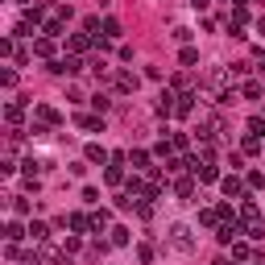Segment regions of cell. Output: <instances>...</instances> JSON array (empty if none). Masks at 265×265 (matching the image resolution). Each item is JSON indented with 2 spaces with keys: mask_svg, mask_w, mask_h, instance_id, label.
<instances>
[{
  "mask_svg": "<svg viewBox=\"0 0 265 265\" xmlns=\"http://www.w3.org/2000/svg\"><path fill=\"white\" fill-rule=\"evenodd\" d=\"M232 257H236V261H249V257H253V249H249L245 241H232Z\"/></svg>",
  "mask_w": 265,
  "mask_h": 265,
  "instance_id": "11",
  "label": "cell"
},
{
  "mask_svg": "<svg viewBox=\"0 0 265 265\" xmlns=\"http://www.w3.org/2000/svg\"><path fill=\"white\" fill-rule=\"evenodd\" d=\"M166 241H170V249H178V253H191L195 249V232H191V224H170L166 228Z\"/></svg>",
  "mask_w": 265,
  "mask_h": 265,
  "instance_id": "1",
  "label": "cell"
},
{
  "mask_svg": "<svg viewBox=\"0 0 265 265\" xmlns=\"http://www.w3.org/2000/svg\"><path fill=\"white\" fill-rule=\"evenodd\" d=\"M33 54L50 58V54H54V38H38V42H33Z\"/></svg>",
  "mask_w": 265,
  "mask_h": 265,
  "instance_id": "7",
  "label": "cell"
},
{
  "mask_svg": "<svg viewBox=\"0 0 265 265\" xmlns=\"http://www.w3.org/2000/svg\"><path fill=\"white\" fill-rule=\"evenodd\" d=\"M66 46H71V54L79 58V54H87V46H91V38H87V33H71V42H66Z\"/></svg>",
  "mask_w": 265,
  "mask_h": 265,
  "instance_id": "4",
  "label": "cell"
},
{
  "mask_svg": "<svg viewBox=\"0 0 265 265\" xmlns=\"http://www.w3.org/2000/svg\"><path fill=\"white\" fill-rule=\"evenodd\" d=\"M195 99H199V95H191V91L178 95V108H174V112H178V116H191V112H195Z\"/></svg>",
  "mask_w": 265,
  "mask_h": 265,
  "instance_id": "6",
  "label": "cell"
},
{
  "mask_svg": "<svg viewBox=\"0 0 265 265\" xmlns=\"http://www.w3.org/2000/svg\"><path fill=\"white\" fill-rule=\"evenodd\" d=\"M5 236H9L13 245H17L21 236H29V228H21V224H9V228H5Z\"/></svg>",
  "mask_w": 265,
  "mask_h": 265,
  "instance_id": "16",
  "label": "cell"
},
{
  "mask_svg": "<svg viewBox=\"0 0 265 265\" xmlns=\"http://www.w3.org/2000/svg\"><path fill=\"white\" fill-rule=\"evenodd\" d=\"M50 71H54V75H79L83 62H79L75 54H66V58H54V62H50Z\"/></svg>",
  "mask_w": 265,
  "mask_h": 265,
  "instance_id": "2",
  "label": "cell"
},
{
  "mask_svg": "<svg viewBox=\"0 0 265 265\" xmlns=\"http://www.w3.org/2000/svg\"><path fill=\"white\" fill-rule=\"evenodd\" d=\"M21 116H25L21 104H9V108H5V120H9V124H21Z\"/></svg>",
  "mask_w": 265,
  "mask_h": 265,
  "instance_id": "15",
  "label": "cell"
},
{
  "mask_svg": "<svg viewBox=\"0 0 265 265\" xmlns=\"http://www.w3.org/2000/svg\"><path fill=\"white\" fill-rule=\"evenodd\" d=\"M207 5H211V0H191V9H195V13H203Z\"/></svg>",
  "mask_w": 265,
  "mask_h": 265,
  "instance_id": "29",
  "label": "cell"
},
{
  "mask_svg": "<svg viewBox=\"0 0 265 265\" xmlns=\"http://www.w3.org/2000/svg\"><path fill=\"white\" fill-rule=\"evenodd\" d=\"M257 29H261V33H265V17H261V25H257Z\"/></svg>",
  "mask_w": 265,
  "mask_h": 265,
  "instance_id": "30",
  "label": "cell"
},
{
  "mask_svg": "<svg viewBox=\"0 0 265 265\" xmlns=\"http://www.w3.org/2000/svg\"><path fill=\"white\" fill-rule=\"evenodd\" d=\"M91 71H95V75H99V79H108V75H112V66H108V62H104V58H95V62H91Z\"/></svg>",
  "mask_w": 265,
  "mask_h": 265,
  "instance_id": "19",
  "label": "cell"
},
{
  "mask_svg": "<svg viewBox=\"0 0 265 265\" xmlns=\"http://www.w3.org/2000/svg\"><path fill=\"white\" fill-rule=\"evenodd\" d=\"M128 162H132V170H149V174H153V166H149V153H145V149H132Z\"/></svg>",
  "mask_w": 265,
  "mask_h": 265,
  "instance_id": "5",
  "label": "cell"
},
{
  "mask_svg": "<svg viewBox=\"0 0 265 265\" xmlns=\"http://www.w3.org/2000/svg\"><path fill=\"white\" fill-rule=\"evenodd\" d=\"M220 187H224V195H241V191H245V187H241V178H236V174H228V178H224V182H220Z\"/></svg>",
  "mask_w": 265,
  "mask_h": 265,
  "instance_id": "10",
  "label": "cell"
},
{
  "mask_svg": "<svg viewBox=\"0 0 265 265\" xmlns=\"http://www.w3.org/2000/svg\"><path fill=\"white\" fill-rule=\"evenodd\" d=\"M29 236H33V241H46V236H50V228H46L42 220H33V224H29Z\"/></svg>",
  "mask_w": 265,
  "mask_h": 265,
  "instance_id": "13",
  "label": "cell"
},
{
  "mask_svg": "<svg viewBox=\"0 0 265 265\" xmlns=\"http://www.w3.org/2000/svg\"><path fill=\"white\" fill-rule=\"evenodd\" d=\"M104 38H120V21H116V17L104 21Z\"/></svg>",
  "mask_w": 265,
  "mask_h": 265,
  "instance_id": "18",
  "label": "cell"
},
{
  "mask_svg": "<svg viewBox=\"0 0 265 265\" xmlns=\"http://www.w3.org/2000/svg\"><path fill=\"white\" fill-rule=\"evenodd\" d=\"M79 124H83V128H104V120H99V116H79Z\"/></svg>",
  "mask_w": 265,
  "mask_h": 265,
  "instance_id": "23",
  "label": "cell"
},
{
  "mask_svg": "<svg viewBox=\"0 0 265 265\" xmlns=\"http://www.w3.org/2000/svg\"><path fill=\"white\" fill-rule=\"evenodd\" d=\"M91 104H95V112H108L112 99H108V95H91Z\"/></svg>",
  "mask_w": 265,
  "mask_h": 265,
  "instance_id": "24",
  "label": "cell"
},
{
  "mask_svg": "<svg viewBox=\"0 0 265 265\" xmlns=\"http://www.w3.org/2000/svg\"><path fill=\"white\" fill-rule=\"evenodd\" d=\"M91 228H95V232H99V228H108V211H104V207H99V211L91 216Z\"/></svg>",
  "mask_w": 265,
  "mask_h": 265,
  "instance_id": "20",
  "label": "cell"
},
{
  "mask_svg": "<svg viewBox=\"0 0 265 265\" xmlns=\"http://www.w3.org/2000/svg\"><path fill=\"white\" fill-rule=\"evenodd\" d=\"M195 62H199V50L187 46V50H182V66H195Z\"/></svg>",
  "mask_w": 265,
  "mask_h": 265,
  "instance_id": "25",
  "label": "cell"
},
{
  "mask_svg": "<svg viewBox=\"0 0 265 265\" xmlns=\"http://www.w3.org/2000/svg\"><path fill=\"white\" fill-rule=\"evenodd\" d=\"M137 83H141V79L132 75V71H120V75H116V91H120V95H132V91H137Z\"/></svg>",
  "mask_w": 265,
  "mask_h": 265,
  "instance_id": "3",
  "label": "cell"
},
{
  "mask_svg": "<svg viewBox=\"0 0 265 265\" xmlns=\"http://www.w3.org/2000/svg\"><path fill=\"white\" fill-rule=\"evenodd\" d=\"M261 95V83H245V99H257Z\"/></svg>",
  "mask_w": 265,
  "mask_h": 265,
  "instance_id": "28",
  "label": "cell"
},
{
  "mask_svg": "<svg viewBox=\"0 0 265 265\" xmlns=\"http://www.w3.org/2000/svg\"><path fill=\"white\" fill-rule=\"evenodd\" d=\"M199 224H203V228H216V224H220V211H216V207H207V211H199Z\"/></svg>",
  "mask_w": 265,
  "mask_h": 265,
  "instance_id": "12",
  "label": "cell"
},
{
  "mask_svg": "<svg viewBox=\"0 0 265 265\" xmlns=\"http://www.w3.org/2000/svg\"><path fill=\"white\" fill-rule=\"evenodd\" d=\"M174 191H178V199H187V203H191V195H195V182H191V178H178V182H174Z\"/></svg>",
  "mask_w": 265,
  "mask_h": 265,
  "instance_id": "8",
  "label": "cell"
},
{
  "mask_svg": "<svg viewBox=\"0 0 265 265\" xmlns=\"http://www.w3.org/2000/svg\"><path fill=\"white\" fill-rule=\"evenodd\" d=\"M66 224H71V228H75V232H83V228H87V224H91V220H87V216H79V211H75V216H71V220H66Z\"/></svg>",
  "mask_w": 265,
  "mask_h": 265,
  "instance_id": "21",
  "label": "cell"
},
{
  "mask_svg": "<svg viewBox=\"0 0 265 265\" xmlns=\"http://www.w3.org/2000/svg\"><path fill=\"white\" fill-rule=\"evenodd\" d=\"M195 174H199V182H216V178H220L216 166H195Z\"/></svg>",
  "mask_w": 265,
  "mask_h": 265,
  "instance_id": "14",
  "label": "cell"
},
{
  "mask_svg": "<svg viewBox=\"0 0 265 265\" xmlns=\"http://www.w3.org/2000/svg\"><path fill=\"white\" fill-rule=\"evenodd\" d=\"M38 116H42V120H46V124H58V112H54V108H50V104H38Z\"/></svg>",
  "mask_w": 265,
  "mask_h": 265,
  "instance_id": "17",
  "label": "cell"
},
{
  "mask_svg": "<svg viewBox=\"0 0 265 265\" xmlns=\"http://www.w3.org/2000/svg\"><path fill=\"white\" fill-rule=\"evenodd\" d=\"M87 162H99V166H104V162H108V149H104V145H87Z\"/></svg>",
  "mask_w": 265,
  "mask_h": 265,
  "instance_id": "9",
  "label": "cell"
},
{
  "mask_svg": "<svg viewBox=\"0 0 265 265\" xmlns=\"http://www.w3.org/2000/svg\"><path fill=\"white\" fill-rule=\"evenodd\" d=\"M112 245H128V228H112Z\"/></svg>",
  "mask_w": 265,
  "mask_h": 265,
  "instance_id": "22",
  "label": "cell"
},
{
  "mask_svg": "<svg viewBox=\"0 0 265 265\" xmlns=\"http://www.w3.org/2000/svg\"><path fill=\"white\" fill-rule=\"evenodd\" d=\"M120 178H124V170H120V166H108V182H112V187H116V182H120Z\"/></svg>",
  "mask_w": 265,
  "mask_h": 265,
  "instance_id": "26",
  "label": "cell"
},
{
  "mask_svg": "<svg viewBox=\"0 0 265 265\" xmlns=\"http://www.w3.org/2000/svg\"><path fill=\"white\" fill-rule=\"evenodd\" d=\"M257 149H261V141H257L253 132H249V137H245V153H257Z\"/></svg>",
  "mask_w": 265,
  "mask_h": 265,
  "instance_id": "27",
  "label": "cell"
}]
</instances>
